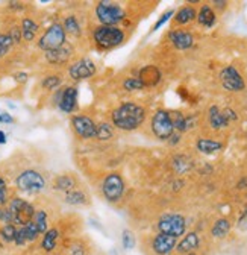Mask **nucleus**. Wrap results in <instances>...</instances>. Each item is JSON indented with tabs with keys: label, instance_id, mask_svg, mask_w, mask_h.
I'll use <instances>...</instances> for the list:
<instances>
[{
	"label": "nucleus",
	"instance_id": "f257e3e1",
	"mask_svg": "<svg viewBox=\"0 0 247 255\" xmlns=\"http://www.w3.org/2000/svg\"><path fill=\"white\" fill-rule=\"evenodd\" d=\"M147 111L143 105L137 102H123L118 105L112 114L111 122L112 126L121 131H135L144 123Z\"/></svg>",
	"mask_w": 247,
	"mask_h": 255
},
{
	"label": "nucleus",
	"instance_id": "f03ea898",
	"mask_svg": "<svg viewBox=\"0 0 247 255\" xmlns=\"http://www.w3.org/2000/svg\"><path fill=\"white\" fill-rule=\"evenodd\" d=\"M126 34L120 26H96L92 29V41L100 50H111L123 44Z\"/></svg>",
	"mask_w": 247,
	"mask_h": 255
},
{
	"label": "nucleus",
	"instance_id": "7ed1b4c3",
	"mask_svg": "<svg viewBox=\"0 0 247 255\" xmlns=\"http://www.w3.org/2000/svg\"><path fill=\"white\" fill-rule=\"evenodd\" d=\"M94 14L102 26H117L126 18V11L114 2H99L94 8Z\"/></svg>",
	"mask_w": 247,
	"mask_h": 255
},
{
	"label": "nucleus",
	"instance_id": "20e7f679",
	"mask_svg": "<svg viewBox=\"0 0 247 255\" xmlns=\"http://www.w3.org/2000/svg\"><path fill=\"white\" fill-rule=\"evenodd\" d=\"M67 43V34L61 23H53L49 26L38 40V47L44 52H52L63 47Z\"/></svg>",
	"mask_w": 247,
	"mask_h": 255
},
{
	"label": "nucleus",
	"instance_id": "39448f33",
	"mask_svg": "<svg viewBox=\"0 0 247 255\" xmlns=\"http://www.w3.org/2000/svg\"><path fill=\"white\" fill-rule=\"evenodd\" d=\"M150 128L152 132L157 138L160 140H170V137L176 132L174 126L170 117V113L167 110H158L155 114L152 116V122H150Z\"/></svg>",
	"mask_w": 247,
	"mask_h": 255
},
{
	"label": "nucleus",
	"instance_id": "423d86ee",
	"mask_svg": "<svg viewBox=\"0 0 247 255\" xmlns=\"http://www.w3.org/2000/svg\"><path fill=\"white\" fill-rule=\"evenodd\" d=\"M8 210L12 216V225H20L24 227L26 223L32 222L34 216H35V208L32 204H29L27 201L21 199V198H14L9 205Z\"/></svg>",
	"mask_w": 247,
	"mask_h": 255
},
{
	"label": "nucleus",
	"instance_id": "0eeeda50",
	"mask_svg": "<svg viewBox=\"0 0 247 255\" xmlns=\"http://www.w3.org/2000/svg\"><path fill=\"white\" fill-rule=\"evenodd\" d=\"M158 231L161 234H167L171 237H182L185 234V230H187V222H185L182 214H164L160 220H158Z\"/></svg>",
	"mask_w": 247,
	"mask_h": 255
},
{
	"label": "nucleus",
	"instance_id": "6e6552de",
	"mask_svg": "<svg viewBox=\"0 0 247 255\" xmlns=\"http://www.w3.org/2000/svg\"><path fill=\"white\" fill-rule=\"evenodd\" d=\"M17 188L24 193H40L46 187V181L43 175L37 170H24L15 179Z\"/></svg>",
	"mask_w": 247,
	"mask_h": 255
},
{
	"label": "nucleus",
	"instance_id": "1a4fd4ad",
	"mask_svg": "<svg viewBox=\"0 0 247 255\" xmlns=\"http://www.w3.org/2000/svg\"><path fill=\"white\" fill-rule=\"evenodd\" d=\"M102 193L108 202H118L125 193V182L118 173H109L102 184Z\"/></svg>",
	"mask_w": 247,
	"mask_h": 255
},
{
	"label": "nucleus",
	"instance_id": "9d476101",
	"mask_svg": "<svg viewBox=\"0 0 247 255\" xmlns=\"http://www.w3.org/2000/svg\"><path fill=\"white\" fill-rule=\"evenodd\" d=\"M72 128L75 134L82 138V140H89V138H96L97 132V123L92 120L89 116L85 114H76L72 117Z\"/></svg>",
	"mask_w": 247,
	"mask_h": 255
},
{
	"label": "nucleus",
	"instance_id": "9b49d317",
	"mask_svg": "<svg viewBox=\"0 0 247 255\" xmlns=\"http://www.w3.org/2000/svg\"><path fill=\"white\" fill-rule=\"evenodd\" d=\"M97 72V67L94 61H91L89 58H82V59H78L75 61L73 64L69 66V76L76 81V82H81L83 79H88V78H92Z\"/></svg>",
	"mask_w": 247,
	"mask_h": 255
},
{
	"label": "nucleus",
	"instance_id": "f8f14e48",
	"mask_svg": "<svg viewBox=\"0 0 247 255\" xmlns=\"http://www.w3.org/2000/svg\"><path fill=\"white\" fill-rule=\"evenodd\" d=\"M78 88L75 85H69L63 90H58L56 104L63 113L72 114L78 110Z\"/></svg>",
	"mask_w": 247,
	"mask_h": 255
},
{
	"label": "nucleus",
	"instance_id": "ddd939ff",
	"mask_svg": "<svg viewBox=\"0 0 247 255\" xmlns=\"http://www.w3.org/2000/svg\"><path fill=\"white\" fill-rule=\"evenodd\" d=\"M220 82H222L223 88L228 90V91H241L246 87V82H244L243 76L240 75V72L234 66H228V67H225L222 70Z\"/></svg>",
	"mask_w": 247,
	"mask_h": 255
},
{
	"label": "nucleus",
	"instance_id": "4468645a",
	"mask_svg": "<svg viewBox=\"0 0 247 255\" xmlns=\"http://www.w3.org/2000/svg\"><path fill=\"white\" fill-rule=\"evenodd\" d=\"M170 43L177 49V50H187L194 44V37L191 32L187 29H173L168 34Z\"/></svg>",
	"mask_w": 247,
	"mask_h": 255
},
{
	"label": "nucleus",
	"instance_id": "2eb2a0df",
	"mask_svg": "<svg viewBox=\"0 0 247 255\" xmlns=\"http://www.w3.org/2000/svg\"><path fill=\"white\" fill-rule=\"evenodd\" d=\"M177 245V239L167 236V234H157L152 239V249L157 255H168L171 251H174Z\"/></svg>",
	"mask_w": 247,
	"mask_h": 255
},
{
	"label": "nucleus",
	"instance_id": "dca6fc26",
	"mask_svg": "<svg viewBox=\"0 0 247 255\" xmlns=\"http://www.w3.org/2000/svg\"><path fill=\"white\" fill-rule=\"evenodd\" d=\"M75 53V49L72 44L66 43L63 47H59L56 50H52V52H46V59L53 64V66H64L70 61V58L73 56Z\"/></svg>",
	"mask_w": 247,
	"mask_h": 255
},
{
	"label": "nucleus",
	"instance_id": "f3484780",
	"mask_svg": "<svg viewBox=\"0 0 247 255\" xmlns=\"http://www.w3.org/2000/svg\"><path fill=\"white\" fill-rule=\"evenodd\" d=\"M38 236H40V231H38L37 225H35L34 220H32V222L26 223L24 227L17 228L15 245L21 246V245H24V243H27V242H34Z\"/></svg>",
	"mask_w": 247,
	"mask_h": 255
},
{
	"label": "nucleus",
	"instance_id": "a211bd4d",
	"mask_svg": "<svg viewBox=\"0 0 247 255\" xmlns=\"http://www.w3.org/2000/svg\"><path fill=\"white\" fill-rule=\"evenodd\" d=\"M138 79L141 81V84L144 85V88H147V87H155L161 81V72L155 66H146V67H143L140 70Z\"/></svg>",
	"mask_w": 247,
	"mask_h": 255
},
{
	"label": "nucleus",
	"instance_id": "6ab92c4d",
	"mask_svg": "<svg viewBox=\"0 0 247 255\" xmlns=\"http://www.w3.org/2000/svg\"><path fill=\"white\" fill-rule=\"evenodd\" d=\"M199 245H200V239H199V236L196 234V233H188L185 237H182V240L176 245V251L179 252V254H191V252H194L197 248H199Z\"/></svg>",
	"mask_w": 247,
	"mask_h": 255
},
{
	"label": "nucleus",
	"instance_id": "aec40b11",
	"mask_svg": "<svg viewBox=\"0 0 247 255\" xmlns=\"http://www.w3.org/2000/svg\"><path fill=\"white\" fill-rule=\"evenodd\" d=\"M197 21L200 26L203 27H212L215 24V21H217V15H215L214 12V8L208 3H203L197 12Z\"/></svg>",
	"mask_w": 247,
	"mask_h": 255
},
{
	"label": "nucleus",
	"instance_id": "412c9836",
	"mask_svg": "<svg viewBox=\"0 0 247 255\" xmlns=\"http://www.w3.org/2000/svg\"><path fill=\"white\" fill-rule=\"evenodd\" d=\"M208 120H209V125L211 128H214V129H223V128H226L229 125L228 119L225 117L223 111L219 108L212 105L208 111Z\"/></svg>",
	"mask_w": 247,
	"mask_h": 255
},
{
	"label": "nucleus",
	"instance_id": "4be33fe9",
	"mask_svg": "<svg viewBox=\"0 0 247 255\" xmlns=\"http://www.w3.org/2000/svg\"><path fill=\"white\" fill-rule=\"evenodd\" d=\"M196 17H197L196 8L191 5H185L174 14V23L179 26H185V24H190L191 21H194Z\"/></svg>",
	"mask_w": 247,
	"mask_h": 255
},
{
	"label": "nucleus",
	"instance_id": "5701e85b",
	"mask_svg": "<svg viewBox=\"0 0 247 255\" xmlns=\"http://www.w3.org/2000/svg\"><path fill=\"white\" fill-rule=\"evenodd\" d=\"M20 29H21V37H23V40H26V41H34L35 35L38 34L40 26H38V23L34 18L24 17L21 20V27Z\"/></svg>",
	"mask_w": 247,
	"mask_h": 255
},
{
	"label": "nucleus",
	"instance_id": "b1692460",
	"mask_svg": "<svg viewBox=\"0 0 247 255\" xmlns=\"http://www.w3.org/2000/svg\"><path fill=\"white\" fill-rule=\"evenodd\" d=\"M196 147L202 153L212 155V153H217L223 149V143L217 141V140H212V138H199L196 143Z\"/></svg>",
	"mask_w": 247,
	"mask_h": 255
},
{
	"label": "nucleus",
	"instance_id": "393cba45",
	"mask_svg": "<svg viewBox=\"0 0 247 255\" xmlns=\"http://www.w3.org/2000/svg\"><path fill=\"white\" fill-rule=\"evenodd\" d=\"M63 27L66 30V34H69V35H73V37L82 35V27H81V23L76 15H67L64 18Z\"/></svg>",
	"mask_w": 247,
	"mask_h": 255
},
{
	"label": "nucleus",
	"instance_id": "a878e982",
	"mask_svg": "<svg viewBox=\"0 0 247 255\" xmlns=\"http://www.w3.org/2000/svg\"><path fill=\"white\" fill-rule=\"evenodd\" d=\"M58 239H59V231L56 228H50L44 233V237L41 240V248L46 251V252H52L55 251L56 248V243H58Z\"/></svg>",
	"mask_w": 247,
	"mask_h": 255
},
{
	"label": "nucleus",
	"instance_id": "bb28decb",
	"mask_svg": "<svg viewBox=\"0 0 247 255\" xmlns=\"http://www.w3.org/2000/svg\"><path fill=\"white\" fill-rule=\"evenodd\" d=\"M229 231H231V222H229L228 219H219V220L212 225L211 234H212V237L223 239V237L228 236Z\"/></svg>",
	"mask_w": 247,
	"mask_h": 255
},
{
	"label": "nucleus",
	"instance_id": "cd10ccee",
	"mask_svg": "<svg viewBox=\"0 0 247 255\" xmlns=\"http://www.w3.org/2000/svg\"><path fill=\"white\" fill-rule=\"evenodd\" d=\"M66 202L70 205H85L88 202V196L83 193L82 190H70L66 193Z\"/></svg>",
	"mask_w": 247,
	"mask_h": 255
},
{
	"label": "nucleus",
	"instance_id": "c85d7f7f",
	"mask_svg": "<svg viewBox=\"0 0 247 255\" xmlns=\"http://www.w3.org/2000/svg\"><path fill=\"white\" fill-rule=\"evenodd\" d=\"M76 188V181L73 179V176H69V175H61L55 179V190H59V191H70V190H75Z\"/></svg>",
	"mask_w": 247,
	"mask_h": 255
},
{
	"label": "nucleus",
	"instance_id": "c756f323",
	"mask_svg": "<svg viewBox=\"0 0 247 255\" xmlns=\"http://www.w3.org/2000/svg\"><path fill=\"white\" fill-rule=\"evenodd\" d=\"M114 135V126L111 123H100L97 125V132H96V138L100 141H106L109 138H112Z\"/></svg>",
	"mask_w": 247,
	"mask_h": 255
},
{
	"label": "nucleus",
	"instance_id": "7c9ffc66",
	"mask_svg": "<svg viewBox=\"0 0 247 255\" xmlns=\"http://www.w3.org/2000/svg\"><path fill=\"white\" fill-rule=\"evenodd\" d=\"M32 220H34V223L37 225L40 234H44L47 231V214H46V211H43V210L35 211V216H34Z\"/></svg>",
	"mask_w": 247,
	"mask_h": 255
},
{
	"label": "nucleus",
	"instance_id": "2f4dec72",
	"mask_svg": "<svg viewBox=\"0 0 247 255\" xmlns=\"http://www.w3.org/2000/svg\"><path fill=\"white\" fill-rule=\"evenodd\" d=\"M0 236L5 242H15V236H17V227L12 225V223H6V225L2 227L0 230Z\"/></svg>",
	"mask_w": 247,
	"mask_h": 255
},
{
	"label": "nucleus",
	"instance_id": "473e14b6",
	"mask_svg": "<svg viewBox=\"0 0 247 255\" xmlns=\"http://www.w3.org/2000/svg\"><path fill=\"white\" fill-rule=\"evenodd\" d=\"M61 84H63V78H61L59 75H50V76L44 78L43 82H41V85H43L46 90H49V91L56 90Z\"/></svg>",
	"mask_w": 247,
	"mask_h": 255
},
{
	"label": "nucleus",
	"instance_id": "72a5a7b5",
	"mask_svg": "<svg viewBox=\"0 0 247 255\" xmlns=\"http://www.w3.org/2000/svg\"><path fill=\"white\" fill-rule=\"evenodd\" d=\"M135 236H134V233L131 231V230H125L123 231V234H121V245H123V248H125L126 251H131V249H134L135 248Z\"/></svg>",
	"mask_w": 247,
	"mask_h": 255
},
{
	"label": "nucleus",
	"instance_id": "f704fd0d",
	"mask_svg": "<svg viewBox=\"0 0 247 255\" xmlns=\"http://www.w3.org/2000/svg\"><path fill=\"white\" fill-rule=\"evenodd\" d=\"M12 46H14V43L8 34H0V58H3L11 50Z\"/></svg>",
	"mask_w": 247,
	"mask_h": 255
},
{
	"label": "nucleus",
	"instance_id": "c9c22d12",
	"mask_svg": "<svg viewBox=\"0 0 247 255\" xmlns=\"http://www.w3.org/2000/svg\"><path fill=\"white\" fill-rule=\"evenodd\" d=\"M123 87L128 91H138V90H144V85L141 84V81L138 78H128L125 82H123Z\"/></svg>",
	"mask_w": 247,
	"mask_h": 255
},
{
	"label": "nucleus",
	"instance_id": "e433bc0d",
	"mask_svg": "<svg viewBox=\"0 0 247 255\" xmlns=\"http://www.w3.org/2000/svg\"><path fill=\"white\" fill-rule=\"evenodd\" d=\"M173 15H174V11H173V9H168V11H165V12H164V14L160 17V20L155 23V26L152 27V30H158L160 27H163V26H164V24H165V23H167V21H168V20H170Z\"/></svg>",
	"mask_w": 247,
	"mask_h": 255
},
{
	"label": "nucleus",
	"instance_id": "4c0bfd02",
	"mask_svg": "<svg viewBox=\"0 0 247 255\" xmlns=\"http://www.w3.org/2000/svg\"><path fill=\"white\" fill-rule=\"evenodd\" d=\"M69 255H86V249L81 243H75L69 249Z\"/></svg>",
	"mask_w": 247,
	"mask_h": 255
},
{
	"label": "nucleus",
	"instance_id": "58836bf2",
	"mask_svg": "<svg viewBox=\"0 0 247 255\" xmlns=\"http://www.w3.org/2000/svg\"><path fill=\"white\" fill-rule=\"evenodd\" d=\"M8 35L11 37V40H12V43H14V44H18V43H20V40L23 38V37H21V29H20L18 26L11 27V30H9V34H8Z\"/></svg>",
	"mask_w": 247,
	"mask_h": 255
},
{
	"label": "nucleus",
	"instance_id": "ea45409f",
	"mask_svg": "<svg viewBox=\"0 0 247 255\" xmlns=\"http://www.w3.org/2000/svg\"><path fill=\"white\" fill-rule=\"evenodd\" d=\"M0 220H2L5 225L6 223H12V216H11V213H9V210H8V207L5 208H2L0 207Z\"/></svg>",
	"mask_w": 247,
	"mask_h": 255
},
{
	"label": "nucleus",
	"instance_id": "a19ab883",
	"mask_svg": "<svg viewBox=\"0 0 247 255\" xmlns=\"http://www.w3.org/2000/svg\"><path fill=\"white\" fill-rule=\"evenodd\" d=\"M15 120H14V117L9 114V113H6V111H3V110H0V123H3V125H11V123H14Z\"/></svg>",
	"mask_w": 247,
	"mask_h": 255
},
{
	"label": "nucleus",
	"instance_id": "79ce46f5",
	"mask_svg": "<svg viewBox=\"0 0 247 255\" xmlns=\"http://www.w3.org/2000/svg\"><path fill=\"white\" fill-rule=\"evenodd\" d=\"M238 228L240 230H247V207H246V210L243 211V214H241V217L238 220Z\"/></svg>",
	"mask_w": 247,
	"mask_h": 255
},
{
	"label": "nucleus",
	"instance_id": "37998d69",
	"mask_svg": "<svg viewBox=\"0 0 247 255\" xmlns=\"http://www.w3.org/2000/svg\"><path fill=\"white\" fill-rule=\"evenodd\" d=\"M6 199H8V191H6V188L5 190H0V207H3L6 204Z\"/></svg>",
	"mask_w": 247,
	"mask_h": 255
},
{
	"label": "nucleus",
	"instance_id": "c03bdc74",
	"mask_svg": "<svg viewBox=\"0 0 247 255\" xmlns=\"http://www.w3.org/2000/svg\"><path fill=\"white\" fill-rule=\"evenodd\" d=\"M212 5H215V8H220V9H225V6H228V2H214Z\"/></svg>",
	"mask_w": 247,
	"mask_h": 255
},
{
	"label": "nucleus",
	"instance_id": "a18cd8bd",
	"mask_svg": "<svg viewBox=\"0 0 247 255\" xmlns=\"http://www.w3.org/2000/svg\"><path fill=\"white\" fill-rule=\"evenodd\" d=\"M6 143V134L3 131H0V144H5Z\"/></svg>",
	"mask_w": 247,
	"mask_h": 255
},
{
	"label": "nucleus",
	"instance_id": "49530a36",
	"mask_svg": "<svg viewBox=\"0 0 247 255\" xmlns=\"http://www.w3.org/2000/svg\"><path fill=\"white\" fill-rule=\"evenodd\" d=\"M6 188V181L3 178H0V190H5Z\"/></svg>",
	"mask_w": 247,
	"mask_h": 255
},
{
	"label": "nucleus",
	"instance_id": "de8ad7c7",
	"mask_svg": "<svg viewBox=\"0 0 247 255\" xmlns=\"http://www.w3.org/2000/svg\"><path fill=\"white\" fill-rule=\"evenodd\" d=\"M187 255H199V254H196V252H191V254H187Z\"/></svg>",
	"mask_w": 247,
	"mask_h": 255
}]
</instances>
